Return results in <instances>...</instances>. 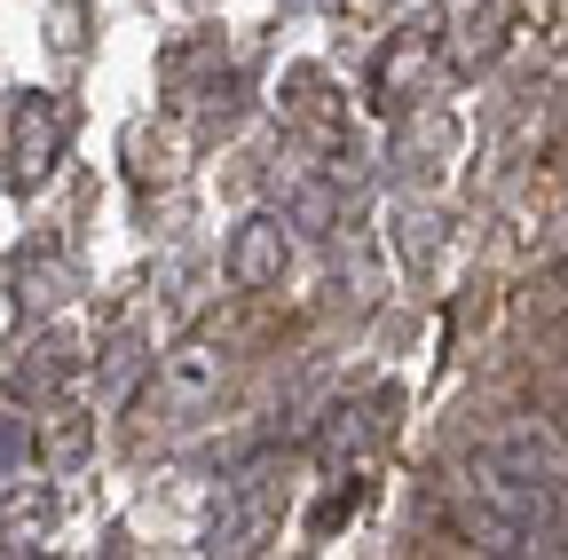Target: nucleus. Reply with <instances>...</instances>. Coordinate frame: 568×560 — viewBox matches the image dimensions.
I'll return each mask as SVG.
<instances>
[{"label": "nucleus", "instance_id": "obj_12", "mask_svg": "<svg viewBox=\"0 0 568 560\" xmlns=\"http://www.w3.org/2000/svg\"><path fill=\"white\" fill-rule=\"evenodd\" d=\"M560 293H568V261H560Z\"/></svg>", "mask_w": 568, "mask_h": 560}, {"label": "nucleus", "instance_id": "obj_10", "mask_svg": "<svg viewBox=\"0 0 568 560\" xmlns=\"http://www.w3.org/2000/svg\"><path fill=\"white\" fill-rule=\"evenodd\" d=\"M261 521H268V489L245 481V489H237V506H230V521H222V552H253Z\"/></svg>", "mask_w": 568, "mask_h": 560}, {"label": "nucleus", "instance_id": "obj_2", "mask_svg": "<svg viewBox=\"0 0 568 560\" xmlns=\"http://www.w3.org/2000/svg\"><path fill=\"white\" fill-rule=\"evenodd\" d=\"M497 466H514L521 481H537V489H552L560 498V513H568V442L545 427V418H506L489 442H481Z\"/></svg>", "mask_w": 568, "mask_h": 560}, {"label": "nucleus", "instance_id": "obj_7", "mask_svg": "<svg viewBox=\"0 0 568 560\" xmlns=\"http://www.w3.org/2000/svg\"><path fill=\"white\" fill-rule=\"evenodd\" d=\"M497 40H506V0H458L450 9V55L458 63L497 55Z\"/></svg>", "mask_w": 568, "mask_h": 560}, {"label": "nucleus", "instance_id": "obj_1", "mask_svg": "<svg viewBox=\"0 0 568 560\" xmlns=\"http://www.w3.org/2000/svg\"><path fill=\"white\" fill-rule=\"evenodd\" d=\"M458 498V529L481 544V552H537L560 537V498L537 481H521L514 466H497L489 450H474L450 481Z\"/></svg>", "mask_w": 568, "mask_h": 560}, {"label": "nucleus", "instance_id": "obj_6", "mask_svg": "<svg viewBox=\"0 0 568 560\" xmlns=\"http://www.w3.org/2000/svg\"><path fill=\"white\" fill-rule=\"evenodd\" d=\"M159 387H166L174 410H205L213 403V387H222V347H213V332H190L174 347V356L159 364Z\"/></svg>", "mask_w": 568, "mask_h": 560}, {"label": "nucleus", "instance_id": "obj_4", "mask_svg": "<svg viewBox=\"0 0 568 560\" xmlns=\"http://www.w3.org/2000/svg\"><path fill=\"white\" fill-rule=\"evenodd\" d=\"M284 261H293L284 222H276V214H253V222L230 237V285H237V293H268V285H284Z\"/></svg>", "mask_w": 568, "mask_h": 560}, {"label": "nucleus", "instance_id": "obj_8", "mask_svg": "<svg viewBox=\"0 0 568 560\" xmlns=\"http://www.w3.org/2000/svg\"><path fill=\"white\" fill-rule=\"evenodd\" d=\"M48 529H55V489H9V498H0V544L9 552H24Z\"/></svg>", "mask_w": 568, "mask_h": 560}, {"label": "nucleus", "instance_id": "obj_5", "mask_svg": "<svg viewBox=\"0 0 568 560\" xmlns=\"http://www.w3.org/2000/svg\"><path fill=\"white\" fill-rule=\"evenodd\" d=\"M55 159H63V111L48 95H24L17 119H9V174L17 182H40Z\"/></svg>", "mask_w": 568, "mask_h": 560}, {"label": "nucleus", "instance_id": "obj_3", "mask_svg": "<svg viewBox=\"0 0 568 560\" xmlns=\"http://www.w3.org/2000/svg\"><path fill=\"white\" fill-rule=\"evenodd\" d=\"M435 32H395L379 48V72H372V103L379 111H403L410 95H426V80H435Z\"/></svg>", "mask_w": 568, "mask_h": 560}, {"label": "nucleus", "instance_id": "obj_11", "mask_svg": "<svg viewBox=\"0 0 568 560\" xmlns=\"http://www.w3.org/2000/svg\"><path fill=\"white\" fill-rule=\"evenodd\" d=\"M134 371H142V347H134V339H119V347H111V364H103V403H126Z\"/></svg>", "mask_w": 568, "mask_h": 560}, {"label": "nucleus", "instance_id": "obj_9", "mask_svg": "<svg viewBox=\"0 0 568 560\" xmlns=\"http://www.w3.org/2000/svg\"><path fill=\"white\" fill-rule=\"evenodd\" d=\"M63 371H71L63 339H40L32 356H24V364L9 371V395H17V403H40V395H55V387H63Z\"/></svg>", "mask_w": 568, "mask_h": 560}]
</instances>
